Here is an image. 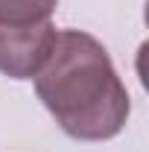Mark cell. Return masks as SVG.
<instances>
[{"label":"cell","mask_w":149,"mask_h":152,"mask_svg":"<svg viewBox=\"0 0 149 152\" xmlns=\"http://www.w3.org/2000/svg\"><path fill=\"white\" fill-rule=\"evenodd\" d=\"M35 94L73 140H111L126 129L131 99L108 50L82 29H61Z\"/></svg>","instance_id":"cell-1"},{"label":"cell","mask_w":149,"mask_h":152,"mask_svg":"<svg viewBox=\"0 0 149 152\" xmlns=\"http://www.w3.org/2000/svg\"><path fill=\"white\" fill-rule=\"evenodd\" d=\"M58 29L50 20L0 23V73L9 79H35L56 47Z\"/></svg>","instance_id":"cell-2"},{"label":"cell","mask_w":149,"mask_h":152,"mask_svg":"<svg viewBox=\"0 0 149 152\" xmlns=\"http://www.w3.org/2000/svg\"><path fill=\"white\" fill-rule=\"evenodd\" d=\"M58 0H0V23H38L50 20Z\"/></svg>","instance_id":"cell-3"}]
</instances>
